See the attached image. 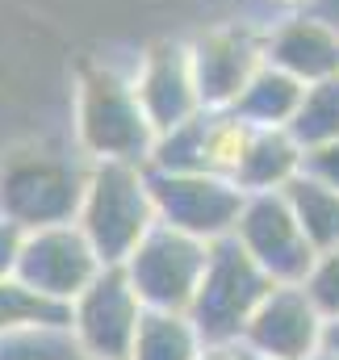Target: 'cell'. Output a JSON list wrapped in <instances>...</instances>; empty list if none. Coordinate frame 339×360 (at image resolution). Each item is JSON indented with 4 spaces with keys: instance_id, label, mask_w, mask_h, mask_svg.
<instances>
[{
    "instance_id": "1",
    "label": "cell",
    "mask_w": 339,
    "mask_h": 360,
    "mask_svg": "<svg viewBox=\"0 0 339 360\" xmlns=\"http://www.w3.org/2000/svg\"><path fill=\"white\" fill-rule=\"evenodd\" d=\"M84 151L51 147V143H21L0 155V218L17 222L21 231L76 222L88 188Z\"/></svg>"
},
{
    "instance_id": "2",
    "label": "cell",
    "mask_w": 339,
    "mask_h": 360,
    "mask_svg": "<svg viewBox=\"0 0 339 360\" xmlns=\"http://www.w3.org/2000/svg\"><path fill=\"white\" fill-rule=\"evenodd\" d=\"M76 222L96 248L101 264H126V256L160 222L147 168L126 160H92Z\"/></svg>"
},
{
    "instance_id": "3",
    "label": "cell",
    "mask_w": 339,
    "mask_h": 360,
    "mask_svg": "<svg viewBox=\"0 0 339 360\" xmlns=\"http://www.w3.org/2000/svg\"><path fill=\"white\" fill-rule=\"evenodd\" d=\"M155 126L139 105L134 80L113 68H84L76 84V147L88 160L143 164L155 147Z\"/></svg>"
},
{
    "instance_id": "4",
    "label": "cell",
    "mask_w": 339,
    "mask_h": 360,
    "mask_svg": "<svg viewBox=\"0 0 339 360\" xmlns=\"http://www.w3.org/2000/svg\"><path fill=\"white\" fill-rule=\"evenodd\" d=\"M268 289H272L268 272L243 252V243L235 235H226V239L210 243V260H205L201 285L188 302V319L210 348L243 344L248 319L255 314V306L264 302Z\"/></svg>"
},
{
    "instance_id": "5",
    "label": "cell",
    "mask_w": 339,
    "mask_h": 360,
    "mask_svg": "<svg viewBox=\"0 0 339 360\" xmlns=\"http://www.w3.org/2000/svg\"><path fill=\"white\" fill-rule=\"evenodd\" d=\"M210 260V243L176 231L168 222H155L143 243L126 256V276L147 310H188L201 272Z\"/></svg>"
},
{
    "instance_id": "6",
    "label": "cell",
    "mask_w": 339,
    "mask_h": 360,
    "mask_svg": "<svg viewBox=\"0 0 339 360\" xmlns=\"http://www.w3.org/2000/svg\"><path fill=\"white\" fill-rule=\"evenodd\" d=\"M151 197H155V214L160 222H168L176 231L218 243L226 235H235V222L243 214L248 193L231 176L218 172H151Z\"/></svg>"
},
{
    "instance_id": "7",
    "label": "cell",
    "mask_w": 339,
    "mask_h": 360,
    "mask_svg": "<svg viewBox=\"0 0 339 360\" xmlns=\"http://www.w3.org/2000/svg\"><path fill=\"white\" fill-rule=\"evenodd\" d=\"M143 302L130 285L122 264H105L92 276L84 293L72 302V340L84 352V360H130L139 323H143Z\"/></svg>"
},
{
    "instance_id": "8",
    "label": "cell",
    "mask_w": 339,
    "mask_h": 360,
    "mask_svg": "<svg viewBox=\"0 0 339 360\" xmlns=\"http://www.w3.org/2000/svg\"><path fill=\"white\" fill-rule=\"evenodd\" d=\"M101 269L105 264H101L96 248L88 243V235L80 231V222H59V226L25 231L13 276L34 293L72 306Z\"/></svg>"
},
{
    "instance_id": "9",
    "label": "cell",
    "mask_w": 339,
    "mask_h": 360,
    "mask_svg": "<svg viewBox=\"0 0 339 360\" xmlns=\"http://www.w3.org/2000/svg\"><path fill=\"white\" fill-rule=\"evenodd\" d=\"M235 239L268 272L272 285H302L319 260V252L306 239V231L298 226L285 193H248L243 214L235 222Z\"/></svg>"
},
{
    "instance_id": "10",
    "label": "cell",
    "mask_w": 339,
    "mask_h": 360,
    "mask_svg": "<svg viewBox=\"0 0 339 360\" xmlns=\"http://www.w3.org/2000/svg\"><path fill=\"white\" fill-rule=\"evenodd\" d=\"M327 319L310 302L306 285H272L243 331V352L268 360H314L323 352Z\"/></svg>"
},
{
    "instance_id": "11",
    "label": "cell",
    "mask_w": 339,
    "mask_h": 360,
    "mask_svg": "<svg viewBox=\"0 0 339 360\" xmlns=\"http://www.w3.org/2000/svg\"><path fill=\"white\" fill-rule=\"evenodd\" d=\"M193 76L201 92V109H235V101L252 84V76L268 63L264 34L248 25H222L188 42Z\"/></svg>"
},
{
    "instance_id": "12",
    "label": "cell",
    "mask_w": 339,
    "mask_h": 360,
    "mask_svg": "<svg viewBox=\"0 0 339 360\" xmlns=\"http://www.w3.org/2000/svg\"><path fill=\"white\" fill-rule=\"evenodd\" d=\"M143 113L151 117L155 134H168L201 113V92L193 76V59L184 42H160L139 59V72L130 76Z\"/></svg>"
},
{
    "instance_id": "13",
    "label": "cell",
    "mask_w": 339,
    "mask_h": 360,
    "mask_svg": "<svg viewBox=\"0 0 339 360\" xmlns=\"http://www.w3.org/2000/svg\"><path fill=\"white\" fill-rule=\"evenodd\" d=\"M264 55L272 68L298 76L302 84H319V80L339 76V34L310 13H298V17H285L281 25H272L264 34Z\"/></svg>"
},
{
    "instance_id": "14",
    "label": "cell",
    "mask_w": 339,
    "mask_h": 360,
    "mask_svg": "<svg viewBox=\"0 0 339 360\" xmlns=\"http://www.w3.org/2000/svg\"><path fill=\"white\" fill-rule=\"evenodd\" d=\"M302 143L289 134V126H272V130H260L255 126L252 143L235 168V184L243 193H281L289 180L302 172Z\"/></svg>"
},
{
    "instance_id": "15",
    "label": "cell",
    "mask_w": 339,
    "mask_h": 360,
    "mask_svg": "<svg viewBox=\"0 0 339 360\" xmlns=\"http://www.w3.org/2000/svg\"><path fill=\"white\" fill-rule=\"evenodd\" d=\"M302 96H306V84H302L298 76H289V72L264 63L252 76V84L243 89V96L235 101V113H239L243 122L260 126V130L289 126L293 113H298V105H302Z\"/></svg>"
},
{
    "instance_id": "16",
    "label": "cell",
    "mask_w": 339,
    "mask_h": 360,
    "mask_svg": "<svg viewBox=\"0 0 339 360\" xmlns=\"http://www.w3.org/2000/svg\"><path fill=\"white\" fill-rule=\"evenodd\" d=\"M285 201L298 218V226L306 231V239L314 243V252H331L339 248V188L323 184L310 172H298L285 188Z\"/></svg>"
},
{
    "instance_id": "17",
    "label": "cell",
    "mask_w": 339,
    "mask_h": 360,
    "mask_svg": "<svg viewBox=\"0 0 339 360\" xmlns=\"http://www.w3.org/2000/svg\"><path fill=\"white\" fill-rule=\"evenodd\" d=\"M205 352L188 310H143L130 360H197Z\"/></svg>"
},
{
    "instance_id": "18",
    "label": "cell",
    "mask_w": 339,
    "mask_h": 360,
    "mask_svg": "<svg viewBox=\"0 0 339 360\" xmlns=\"http://www.w3.org/2000/svg\"><path fill=\"white\" fill-rule=\"evenodd\" d=\"M34 327H72V306L25 289L17 276L0 281V335L34 331Z\"/></svg>"
},
{
    "instance_id": "19",
    "label": "cell",
    "mask_w": 339,
    "mask_h": 360,
    "mask_svg": "<svg viewBox=\"0 0 339 360\" xmlns=\"http://www.w3.org/2000/svg\"><path fill=\"white\" fill-rule=\"evenodd\" d=\"M289 134L302 143V151L339 139V76L306 84V96H302V105L289 122Z\"/></svg>"
},
{
    "instance_id": "20",
    "label": "cell",
    "mask_w": 339,
    "mask_h": 360,
    "mask_svg": "<svg viewBox=\"0 0 339 360\" xmlns=\"http://www.w3.org/2000/svg\"><path fill=\"white\" fill-rule=\"evenodd\" d=\"M0 360H84L68 327H34L0 335Z\"/></svg>"
},
{
    "instance_id": "21",
    "label": "cell",
    "mask_w": 339,
    "mask_h": 360,
    "mask_svg": "<svg viewBox=\"0 0 339 360\" xmlns=\"http://www.w3.org/2000/svg\"><path fill=\"white\" fill-rule=\"evenodd\" d=\"M302 285H306V293H310V302L319 306L323 319H339V248L319 252L314 269Z\"/></svg>"
},
{
    "instance_id": "22",
    "label": "cell",
    "mask_w": 339,
    "mask_h": 360,
    "mask_svg": "<svg viewBox=\"0 0 339 360\" xmlns=\"http://www.w3.org/2000/svg\"><path fill=\"white\" fill-rule=\"evenodd\" d=\"M302 172H310V176H319L323 184L339 188V139L323 143V147H310L302 155Z\"/></svg>"
},
{
    "instance_id": "23",
    "label": "cell",
    "mask_w": 339,
    "mask_h": 360,
    "mask_svg": "<svg viewBox=\"0 0 339 360\" xmlns=\"http://www.w3.org/2000/svg\"><path fill=\"white\" fill-rule=\"evenodd\" d=\"M21 239L25 231L8 218H0V281H8L17 272V256H21Z\"/></svg>"
},
{
    "instance_id": "24",
    "label": "cell",
    "mask_w": 339,
    "mask_h": 360,
    "mask_svg": "<svg viewBox=\"0 0 339 360\" xmlns=\"http://www.w3.org/2000/svg\"><path fill=\"white\" fill-rule=\"evenodd\" d=\"M306 13L319 17V21H327V25L339 34V0H306Z\"/></svg>"
},
{
    "instance_id": "25",
    "label": "cell",
    "mask_w": 339,
    "mask_h": 360,
    "mask_svg": "<svg viewBox=\"0 0 339 360\" xmlns=\"http://www.w3.org/2000/svg\"><path fill=\"white\" fill-rule=\"evenodd\" d=\"M197 360H248V352H243L239 344H231V348H210V344H205V352Z\"/></svg>"
},
{
    "instance_id": "26",
    "label": "cell",
    "mask_w": 339,
    "mask_h": 360,
    "mask_svg": "<svg viewBox=\"0 0 339 360\" xmlns=\"http://www.w3.org/2000/svg\"><path fill=\"white\" fill-rule=\"evenodd\" d=\"M323 352L339 360V319H327V327H323Z\"/></svg>"
},
{
    "instance_id": "27",
    "label": "cell",
    "mask_w": 339,
    "mask_h": 360,
    "mask_svg": "<svg viewBox=\"0 0 339 360\" xmlns=\"http://www.w3.org/2000/svg\"><path fill=\"white\" fill-rule=\"evenodd\" d=\"M276 4H302V8H306V0H276Z\"/></svg>"
},
{
    "instance_id": "28",
    "label": "cell",
    "mask_w": 339,
    "mask_h": 360,
    "mask_svg": "<svg viewBox=\"0 0 339 360\" xmlns=\"http://www.w3.org/2000/svg\"><path fill=\"white\" fill-rule=\"evenodd\" d=\"M314 360H335V356H327V352H319V356H314Z\"/></svg>"
},
{
    "instance_id": "29",
    "label": "cell",
    "mask_w": 339,
    "mask_h": 360,
    "mask_svg": "<svg viewBox=\"0 0 339 360\" xmlns=\"http://www.w3.org/2000/svg\"><path fill=\"white\" fill-rule=\"evenodd\" d=\"M248 360H268V356H252V352H248Z\"/></svg>"
}]
</instances>
